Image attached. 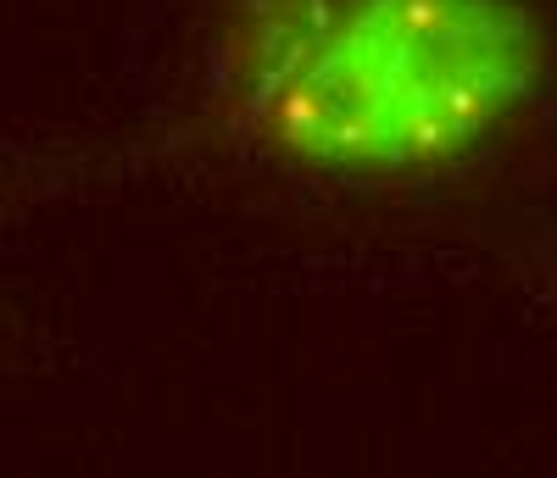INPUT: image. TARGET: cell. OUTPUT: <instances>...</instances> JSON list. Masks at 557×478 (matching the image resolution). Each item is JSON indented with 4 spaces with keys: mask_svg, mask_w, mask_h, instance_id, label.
Segmentation results:
<instances>
[{
    "mask_svg": "<svg viewBox=\"0 0 557 478\" xmlns=\"http://www.w3.org/2000/svg\"><path fill=\"white\" fill-rule=\"evenodd\" d=\"M552 78L530 0H223L207 117L235 151L323 184L451 173Z\"/></svg>",
    "mask_w": 557,
    "mask_h": 478,
    "instance_id": "6da1fadb",
    "label": "cell"
}]
</instances>
